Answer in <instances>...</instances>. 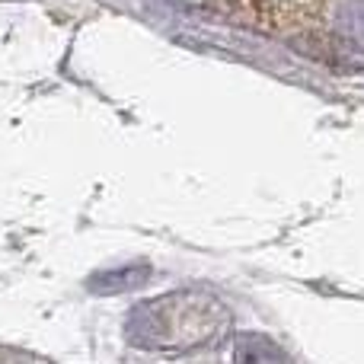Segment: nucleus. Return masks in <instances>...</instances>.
Listing matches in <instances>:
<instances>
[{"label":"nucleus","mask_w":364,"mask_h":364,"mask_svg":"<svg viewBox=\"0 0 364 364\" xmlns=\"http://www.w3.org/2000/svg\"><path fill=\"white\" fill-rule=\"evenodd\" d=\"M237 364H288V358L262 336H246L237 342Z\"/></svg>","instance_id":"1"},{"label":"nucleus","mask_w":364,"mask_h":364,"mask_svg":"<svg viewBox=\"0 0 364 364\" xmlns=\"http://www.w3.org/2000/svg\"><path fill=\"white\" fill-rule=\"evenodd\" d=\"M144 272L141 265L134 269H125V272H112V275H100V278H109V284H102L100 291H125V288H134L138 282H144Z\"/></svg>","instance_id":"2"}]
</instances>
